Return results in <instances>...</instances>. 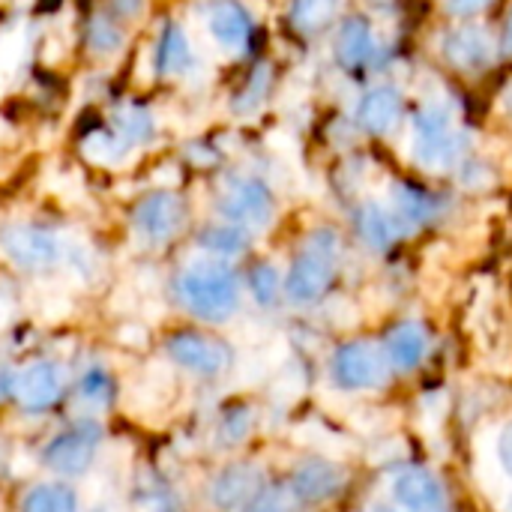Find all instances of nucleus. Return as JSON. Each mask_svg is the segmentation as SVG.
I'll return each mask as SVG.
<instances>
[{
    "instance_id": "nucleus-8",
    "label": "nucleus",
    "mask_w": 512,
    "mask_h": 512,
    "mask_svg": "<svg viewBox=\"0 0 512 512\" xmlns=\"http://www.w3.org/2000/svg\"><path fill=\"white\" fill-rule=\"evenodd\" d=\"M9 396L30 414L48 411L63 396V372L51 360H36L9 378Z\"/></svg>"
},
{
    "instance_id": "nucleus-4",
    "label": "nucleus",
    "mask_w": 512,
    "mask_h": 512,
    "mask_svg": "<svg viewBox=\"0 0 512 512\" xmlns=\"http://www.w3.org/2000/svg\"><path fill=\"white\" fill-rule=\"evenodd\" d=\"M0 252L27 273H45L51 270L60 255L63 246L57 240L54 231H48L45 225H33V222H6L0 225Z\"/></svg>"
},
{
    "instance_id": "nucleus-10",
    "label": "nucleus",
    "mask_w": 512,
    "mask_h": 512,
    "mask_svg": "<svg viewBox=\"0 0 512 512\" xmlns=\"http://www.w3.org/2000/svg\"><path fill=\"white\" fill-rule=\"evenodd\" d=\"M261 492H264V471L249 462L222 468L210 483V501L222 512H249Z\"/></svg>"
},
{
    "instance_id": "nucleus-19",
    "label": "nucleus",
    "mask_w": 512,
    "mask_h": 512,
    "mask_svg": "<svg viewBox=\"0 0 512 512\" xmlns=\"http://www.w3.org/2000/svg\"><path fill=\"white\" fill-rule=\"evenodd\" d=\"M153 66L162 78H171V75H183L189 66H192V48H189V39L183 33L180 24L168 21L156 39V54H153Z\"/></svg>"
},
{
    "instance_id": "nucleus-42",
    "label": "nucleus",
    "mask_w": 512,
    "mask_h": 512,
    "mask_svg": "<svg viewBox=\"0 0 512 512\" xmlns=\"http://www.w3.org/2000/svg\"><path fill=\"white\" fill-rule=\"evenodd\" d=\"M375 6H387V3H393V0H372Z\"/></svg>"
},
{
    "instance_id": "nucleus-27",
    "label": "nucleus",
    "mask_w": 512,
    "mask_h": 512,
    "mask_svg": "<svg viewBox=\"0 0 512 512\" xmlns=\"http://www.w3.org/2000/svg\"><path fill=\"white\" fill-rule=\"evenodd\" d=\"M270 87H273V69H270L267 63H258V66L249 72L246 84L237 90L234 102H231L234 114H252V111H258L261 102L267 99Z\"/></svg>"
},
{
    "instance_id": "nucleus-28",
    "label": "nucleus",
    "mask_w": 512,
    "mask_h": 512,
    "mask_svg": "<svg viewBox=\"0 0 512 512\" xmlns=\"http://www.w3.org/2000/svg\"><path fill=\"white\" fill-rule=\"evenodd\" d=\"M78 396L84 405L90 408H108L117 396V387H114V378L105 366H90L81 381H78Z\"/></svg>"
},
{
    "instance_id": "nucleus-36",
    "label": "nucleus",
    "mask_w": 512,
    "mask_h": 512,
    "mask_svg": "<svg viewBox=\"0 0 512 512\" xmlns=\"http://www.w3.org/2000/svg\"><path fill=\"white\" fill-rule=\"evenodd\" d=\"M495 0H447V12L456 18H471L483 9H489Z\"/></svg>"
},
{
    "instance_id": "nucleus-18",
    "label": "nucleus",
    "mask_w": 512,
    "mask_h": 512,
    "mask_svg": "<svg viewBox=\"0 0 512 512\" xmlns=\"http://www.w3.org/2000/svg\"><path fill=\"white\" fill-rule=\"evenodd\" d=\"M384 351H387V360L396 366V369H414L426 360L429 354V333L423 324L417 321H402L396 324L390 333H387V342H384Z\"/></svg>"
},
{
    "instance_id": "nucleus-25",
    "label": "nucleus",
    "mask_w": 512,
    "mask_h": 512,
    "mask_svg": "<svg viewBox=\"0 0 512 512\" xmlns=\"http://www.w3.org/2000/svg\"><path fill=\"white\" fill-rule=\"evenodd\" d=\"M249 237L240 225H210L198 234V246L213 258H234L246 249Z\"/></svg>"
},
{
    "instance_id": "nucleus-35",
    "label": "nucleus",
    "mask_w": 512,
    "mask_h": 512,
    "mask_svg": "<svg viewBox=\"0 0 512 512\" xmlns=\"http://www.w3.org/2000/svg\"><path fill=\"white\" fill-rule=\"evenodd\" d=\"M492 183V174L483 162H462V186L468 189H486Z\"/></svg>"
},
{
    "instance_id": "nucleus-20",
    "label": "nucleus",
    "mask_w": 512,
    "mask_h": 512,
    "mask_svg": "<svg viewBox=\"0 0 512 512\" xmlns=\"http://www.w3.org/2000/svg\"><path fill=\"white\" fill-rule=\"evenodd\" d=\"M357 231L363 237V243L375 252H384L393 246V240H399L402 228H399V216L387 213L381 204L369 201L363 204V210L357 213Z\"/></svg>"
},
{
    "instance_id": "nucleus-41",
    "label": "nucleus",
    "mask_w": 512,
    "mask_h": 512,
    "mask_svg": "<svg viewBox=\"0 0 512 512\" xmlns=\"http://www.w3.org/2000/svg\"><path fill=\"white\" fill-rule=\"evenodd\" d=\"M504 512H512V492L507 495V501H504Z\"/></svg>"
},
{
    "instance_id": "nucleus-17",
    "label": "nucleus",
    "mask_w": 512,
    "mask_h": 512,
    "mask_svg": "<svg viewBox=\"0 0 512 512\" xmlns=\"http://www.w3.org/2000/svg\"><path fill=\"white\" fill-rule=\"evenodd\" d=\"M375 54V33L372 24L360 15H351L342 21L336 36V60L342 69H360Z\"/></svg>"
},
{
    "instance_id": "nucleus-39",
    "label": "nucleus",
    "mask_w": 512,
    "mask_h": 512,
    "mask_svg": "<svg viewBox=\"0 0 512 512\" xmlns=\"http://www.w3.org/2000/svg\"><path fill=\"white\" fill-rule=\"evenodd\" d=\"M153 512H183V507H180V501H177L174 495L159 492L156 501H153Z\"/></svg>"
},
{
    "instance_id": "nucleus-11",
    "label": "nucleus",
    "mask_w": 512,
    "mask_h": 512,
    "mask_svg": "<svg viewBox=\"0 0 512 512\" xmlns=\"http://www.w3.org/2000/svg\"><path fill=\"white\" fill-rule=\"evenodd\" d=\"M393 495L408 512H450L441 480L426 468H408L393 480Z\"/></svg>"
},
{
    "instance_id": "nucleus-30",
    "label": "nucleus",
    "mask_w": 512,
    "mask_h": 512,
    "mask_svg": "<svg viewBox=\"0 0 512 512\" xmlns=\"http://www.w3.org/2000/svg\"><path fill=\"white\" fill-rule=\"evenodd\" d=\"M252 426H255V411L246 408V405H237V408H231V411L222 417V423H219V441H222L225 447L243 444V441L249 438Z\"/></svg>"
},
{
    "instance_id": "nucleus-32",
    "label": "nucleus",
    "mask_w": 512,
    "mask_h": 512,
    "mask_svg": "<svg viewBox=\"0 0 512 512\" xmlns=\"http://www.w3.org/2000/svg\"><path fill=\"white\" fill-rule=\"evenodd\" d=\"M414 129L417 135H441L450 129V111L441 102H429L414 114Z\"/></svg>"
},
{
    "instance_id": "nucleus-15",
    "label": "nucleus",
    "mask_w": 512,
    "mask_h": 512,
    "mask_svg": "<svg viewBox=\"0 0 512 512\" xmlns=\"http://www.w3.org/2000/svg\"><path fill=\"white\" fill-rule=\"evenodd\" d=\"M471 147V138L465 132H441V135H417L414 144V159L429 168V171H447L465 162Z\"/></svg>"
},
{
    "instance_id": "nucleus-38",
    "label": "nucleus",
    "mask_w": 512,
    "mask_h": 512,
    "mask_svg": "<svg viewBox=\"0 0 512 512\" xmlns=\"http://www.w3.org/2000/svg\"><path fill=\"white\" fill-rule=\"evenodd\" d=\"M114 18H135L144 6V0H108Z\"/></svg>"
},
{
    "instance_id": "nucleus-13",
    "label": "nucleus",
    "mask_w": 512,
    "mask_h": 512,
    "mask_svg": "<svg viewBox=\"0 0 512 512\" xmlns=\"http://www.w3.org/2000/svg\"><path fill=\"white\" fill-rule=\"evenodd\" d=\"M345 486V471L336 468L330 459H315V462H306L294 471L291 477V492L297 501H309V504H318V501H330L342 492Z\"/></svg>"
},
{
    "instance_id": "nucleus-5",
    "label": "nucleus",
    "mask_w": 512,
    "mask_h": 512,
    "mask_svg": "<svg viewBox=\"0 0 512 512\" xmlns=\"http://www.w3.org/2000/svg\"><path fill=\"white\" fill-rule=\"evenodd\" d=\"M186 216H189L186 201L177 192L156 189L138 198V204L132 207V231L147 246H165L183 231Z\"/></svg>"
},
{
    "instance_id": "nucleus-21",
    "label": "nucleus",
    "mask_w": 512,
    "mask_h": 512,
    "mask_svg": "<svg viewBox=\"0 0 512 512\" xmlns=\"http://www.w3.org/2000/svg\"><path fill=\"white\" fill-rule=\"evenodd\" d=\"M390 198H393V210H396L399 222H405V225H423L438 213V201L411 183H396L390 189Z\"/></svg>"
},
{
    "instance_id": "nucleus-31",
    "label": "nucleus",
    "mask_w": 512,
    "mask_h": 512,
    "mask_svg": "<svg viewBox=\"0 0 512 512\" xmlns=\"http://www.w3.org/2000/svg\"><path fill=\"white\" fill-rule=\"evenodd\" d=\"M249 291L258 306H273L279 297V273L273 264H258L249 276Z\"/></svg>"
},
{
    "instance_id": "nucleus-34",
    "label": "nucleus",
    "mask_w": 512,
    "mask_h": 512,
    "mask_svg": "<svg viewBox=\"0 0 512 512\" xmlns=\"http://www.w3.org/2000/svg\"><path fill=\"white\" fill-rule=\"evenodd\" d=\"M324 312H327V318H330L336 327H354V324L360 321V309H357L351 300H345V297L330 300Z\"/></svg>"
},
{
    "instance_id": "nucleus-1",
    "label": "nucleus",
    "mask_w": 512,
    "mask_h": 512,
    "mask_svg": "<svg viewBox=\"0 0 512 512\" xmlns=\"http://www.w3.org/2000/svg\"><path fill=\"white\" fill-rule=\"evenodd\" d=\"M174 294L186 312L207 324H225L240 309V285L234 270L219 258L192 261L174 279Z\"/></svg>"
},
{
    "instance_id": "nucleus-2",
    "label": "nucleus",
    "mask_w": 512,
    "mask_h": 512,
    "mask_svg": "<svg viewBox=\"0 0 512 512\" xmlns=\"http://www.w3.org/2000/svg\"><path fill=\"white\" fill-rule=\"evenodd\" d=\"M339 234L333 228H318L309 234V240L303 243L300 255L291 264V273L285 279V294L291 303H312L321 294H327V288L336 279V267H339Z\"/></svg>"
},
{
    "instance_id": "nucleus-43",
    "label": "nucleus",
    "mask_w": 512,
    "mask_h": 512,
    "mask_svg": "<svg viewBox=\"0 0 512 512\" xmlns=\"http://www.w3.org/2000/svg\"><path fill=\"white\" fill-rule=\"evenodd\" d=\"M372 512H393V510H390V507H375Z\"/></svg>"
},
{
    "instance_id": "nucleus-37",
    "label": "nucleus",
    "mask_w": 512,
    "mask_h": 512,
    "mask_svg": "<svg viewBox=\"0 0 512 512\" xmlns=\"http://www.w3.org/2000/svg\"><path fill=\"white\" fill-rule=\"evenodd\" d=\"M498 462H501V468L512 477V423L504 426L501 435H498Z\"/></svg>"
},
{
    "instance_id": "nucleus-7",
    "label": "nucleus",
    "mask_w": 512,
    "mask_h": 512,
    "mask_svg": "<svg viewBox=\"0 0 512 512\" xmlns=\"http://www.w3.org/2000/svg\"><path fill=\"white\" fill-rule=\"evenodd\" d=\"M219 210L225 219H231V225L258 231V228H267V222L273 219V195L267 183L255 177H237L222 192Z\"/></svg>"
},
{
    "instance_id": "nucleus-22",
    "label": "nucleus",
    "mask_w": 512,
    "mask_h": 512,
    "mask_svg": "<svg viewBox=\"0 0 512 512\" xmlns=\"http://www.w3.org/2000/svg\"><path fill=\"white\" fill-rule=\"evenodd\" d=\"M21 512H78V495L63 483H39L24 495Z\"/></svg>"
},
{
    "instance_id": "nucleus-16",
    "label": "nucleus",
    "mask_w": 512,
    "mask_h": 512,
    "mask_svg": "<svg viewBox=\"0 0 512 512\" xmlns=\"http://www.w3.org/2000/svg\"><path fill=\"white\" fill-rule=\"evenodd\" d=\"M207 27L222 48H240L252 33V15L237 0H213L207 6Z\"/></svg>"
},
{
    "instance_id": "nucleus-40",
    "label": "nucleus",
    "mask_w": 512,
    "mask_h": 512,
    "mask_svg": "<svg viewBox=\"0 0 512 512\" xmlns=\"http://www.w3.org/2000/svg\"><path fill=\"white\" fill-rule=\"evenodd\" d=\"M507 45L512 48V15H510V24H507Z\"/></svg>"
},
{
    "instance_id": "nucleus-23",
    "label": "nucleus",
    "mask_w": 512,
    "mask_h": 512,
    "mask_svg": "<svg viewBox=\"0 0 512 512\" xmlns=\"http://www.w3.org/2000/svg\"><path fill=\"white\" fill-rule=\"evenodd\" d=\"M126 42V33H123V24L120 18H114L111 12H96L90 15L87 21V48L99 57H108V54H117Z\"/></svg>"
},
{
    "instance_id": "nucleus-12",
    "label": "nucleus",
    "mask_w": 512,
    "mask_h": 512,
    "mask_svg": "<svg viewBox=\"0 0 512 512\" xmlns=\"http://www.w3.org/2000/svg\"><path fill=\"white\" fill-rule=\"evenodd\" d=\"M444 57L459 72H477L492 63V39L474 24H462L444 36Z\"/></svg>"
},
{
    "instance_id": "nucleus-9",
    "label": "nucleus",
    "mask_w": 512,
    "mask_h": 512,
    "mask_svg": "<svg viewBox=\"0 0 512 512\" xmlns=\"http://www.w3.org/2000/svg\"><path fill=\"white\" fill-rule=\"evenodd\" d=\"M333 381L342 390H375L387 381V366L378 348L366 342L342 345L333 357Z\"/></svg>"
},
{
    "instance_id": "nucleus-26",
    "label": "nucleus",
    "mask_w": 512,
    "mask_h": 512,
    "mask_svg": "<svg viewBox=\"0 0 512 512\" xmlns=\"http://www.w3.org/2000/svg\"><path fill=\"white\" fill-rule=\"evenodd\" d=\"M114 126H117V135L126 147L132 144H147L153 135H156V123H153V114L141 105H126L117 111L114 117Z\"/></svg>"
},
{
    "instance_id": "nucleus-6",
    "label": "nucleus",
    "mask_w": 512,
    "mask_h": 512,
    "mask_svg": "<svg viewBox=\"0 0 512 512\" xmlns=\"http://www.w3.org/2000/svg\"><path fill=\"white\" fill-rule=\"evenodd\" d=\"M165 351L174 366L198 375V378H219L231 369V348L222 339L204 336L198 330H180L168 336Z\"/></svg>"
},
{
    "instance_id": "nucleus-29",
    "label": "nucleus",
    "mask_w": 512,
    "mask_h": 512,
    "mask_svg": "<svg viewBox=\"0 0 512 512\" xmlns=\"http://www.w3.org/2000/svg\"><path fill=\"white\" fill-rule=\"evenodd\" d=\"M294 438L300 441V444H309V447H318L327 459H339V456H345L351 447L330 429V426H324V423H318V420H309V423H300L297 429H294Z\"/></svg>"
},
{
    "instance_id": "nucleus-24",
    "label": "nucleus",
    "mask_w": 512,
    "mask_h": 512,
    "mask_svg": "<svg viewBox=\"0 0 512 512\" xmlns=\"http://www.w3.org/2000/svg\"><path fill=\"white\" fill-rule=\"evenodd\" d=\"M339 12V0H291V27L297 33L324 30Z\"/></svg>"
},
{
    "instance_id": "nucleus-14",
    "label": "nucleus",
    "mask_w": 512,
    "mask_h": 512,
    "mask_svg": "<svg viewBox=\"0 0 512 512\" xmlns=\"http://www.w3.org/2000/svg\"><path fill=\"white\" fill-rule=\"evenodd\" d=\"M357 126L369 135H387L402 117V93L393 84L372 87L357 102Z\"/></svg>"
},
{
    "instance_id": "nucleus-33",
    "label": "nucleus",
    "mask_w": 512,
    "mask_h": 512,
    "mask_svg": "<svg viewBox=\"0 0 512 512\" xmlns=\"http://www.w3.org/2000/svg\"><path fill=\"white\" fill-rule=\"evenodd\" d=\"M294 492L291 489H264L258 501L249 507V512H294Z\"/></svg>"
},
{
    "instance_id": "nucleus-3",
    "label": "nucleus",
    "mask_w": 512,
    "mask_h": 512,
    "mask_svg": "<svg viewBox=\"0 0 512 512\" xmlns=\"http://www.w3.org/2000/svg\"><path fill=\"white\" fill-rule=\"evenodd\" d=\"M99 447H102V426L96 420H78L69 429L57 432L45 444L42 465L57 477L75 480V477H84L93 468V462L99 456Z\"/></svg>"
}]
</instances>
